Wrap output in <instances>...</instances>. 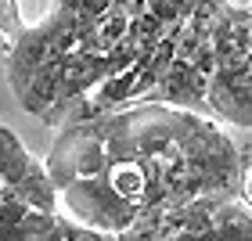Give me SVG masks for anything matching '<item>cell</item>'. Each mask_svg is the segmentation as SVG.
Here are the masks:
<instances>
[{
  "instance_id": "6da1fadb",
  "label": "cell",
  "mask_w": 252,
  "mask_h": 241,
  "mask_svg": "<svg viewBox=\"0 0 252 241\" xmlns=\"http://www.w3.org/2000/svg\"><path fill=\"white\" fill-rule=\"evenodd\" d=\"M62 209H65V216H72L79 223H90V227H101L108 234L130 231L137 223V216H141V205L116 191V183L108 180V169L97 177H79L72 187H65Z\"/></svg>"
},
{
  "instance_id": "7a4b0ae2",
  "label": "cell",
  "mask_w": 252,
  "mask_h": 241,
  "mask_svg": "<svg viewBox=\"0 0 252 241\" xmlns=\"http://www.w3.org/2000/svg\"><path fill=\"white\" fill-rule=\"evenodd\" d=\"M209 112L252 130V61L245 51L220 54V68L209 79Z\"/></svg>"
},
{
  "instance_id": "3957f363",
  "label": "cell",
  "mask_w": 252,
  "mask_h": 241,
  "mask_svg": "<svg viewBox=\"0 0 252 241\" xmlns=\"http://www.w3.org/2000/svg\"><path fill=\"white\" fill-rule=\"evenodd\" d=\"M144 101H162V105L191 108V112H209V79H205L194 61L177 58L169 65V72L158 79L155 90H148Z\"/></svg>"
},
{
  "instance_id": "277c9868",
  "label": "cell",
  "mask_w": 252,
  "mask_h": 241,
  "mask_svg": "<svg viewBox=\"0 0 252 241\" xmlns=\"http://www.w3.org/2000/svg\"><path fill=\"white\" fill-rule=\"evenodd\" d=\"M198 241H252V205L238 202L234 194L220 202L216 220L209 231H202Z\"/></svg>"
},
{
  "instance_id": "5b68a950",
  "label": "cell",
  "mask_w": 252,
  "mask_h": 241,
  "mask_svg": "<svg viewBox=\"0 0 252 241\" xmlns=\"http://www.w3.org/2000/svg\"><path fill=\"white\" fill-rule=\"evenodd\" d=\"M11 191H18V198H26L32 209H40V212H58V205H62V191H58V183L51 180L47 162H36Z\"/></svg>"
},
{
  "instance_id": "8992f818",
  "label": "cell",
  "mask_w": 252,
  "mask_h": 241,
  "mask_svg": "<svg viewBox=\"0 0 252 241\" xmlns=\"http://www.w3.org/2000/svg\"><path fill=\"white\" fill-rule=\"evenodd\" d=\"M36 162L40 158L18 141V133L11 130V126H4V130H0V187H15Z\"/></svg>"
},
{
  "instance_id": "52a82bcc",
  "label": "cell",
  "mask_w": 252,
  "mask_h": 241,
  "mask_svg": "<svg viewBox=\"0 0 252 241\" xmlns=\"http://www.w3.org/2000/svg\"><path fill=\"white\" fill-rule=\"evenodd\" d=\"M54 223H58V212L29 209V216H22L18 223H0V241H40Z\"/></svg>"
},
{
  "instance_id": "ba28073f",
  "label": "cell",
  "mask_w": 252,
  "mask_h": 241,
  "mask_svg": "<svg viewBox=\"0 0 252 241\" xmlns=\"http://www.w3.org/2000/svg\"><path fill=\"white\" fill-rule=\"evenodd\" d=\"M58 231L65 234V241H108V231L90 227V223H79V220L62 216V212H58Z\"/></svg>"
},
{
  "instance_id": "9c48e42d",
  "label": "cell",
  "mask_w": 252,
  "mask_h": 241,
  "mask_svg": "<svg viewBox=\"0 0 252 241\" xmlns=\"http://www.w3.org/2000/svg\"><path fill=\"white\" fill-rule=\"evenodd\" d=\"M238 194H242V202H245V205H252V166L242 173V187H238Z\"/></svg>"
},
{
  "instance_id": "30bf717a",
  "label": "cell",
  "mask_w": 252,
  "mask_h": 241,
  "mask_svg": "<svg viewBox=\"0 0 252 241\" xmlns=\"http://www.w3.org/2000/svg\"><path fill=\"white\" fill-rule=\"evenodd\" d=\"M40 241H65V234L58 231V223H54V227H51V231H47V234H43Z\"/></svg>"
},
{
  "instance_id": "8fae6325",
  "label": "cell",
  "mask_w": 252,
  "mask_h": 241,
  "mask_svg": "<svg viewBox=\"0 0 252 241\" xmlns=\"http://www.w3.org/2000/svg\"><path fill=\"white\" fill-rule=\"evenodd\" d=\"M249 61H252V47H249Z\"/></svg>"
}]
</instances>
